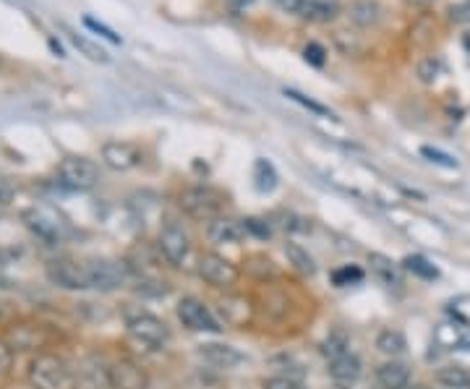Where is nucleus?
<instances>
[{
  "label": "nucleus",
  "mask_w": 470,
  "mask_h": 389,
  "mask_svg": "<svg viewBox=\"0 0 470 389\" xmlns=\"http://www.w3.org/2000/svg\"><path fill=\"white\" fill-rule=\"evenodd\" d=\"M29 382L35 389H77V371L55 353H39L29 363Z\"/></svg>",
  "instance_id": "nucleus-1"
},
{
  "label": "nucleus",
  "mask_w": 470,
  "mask_h": 389,
  "mask_svg": "<svg viewBox=\"0 0 470 389\" xmlns=\"http://www.w3.org/2000/svg\"><path fill=\"white\" fill-rule=\"evenodd\" d=\"M126 335L128 340L144 353H159L170 343V329L167 324L155 313L139 312L126 319Z\"/></svg>",
  "instance_id": "nucleus-2"
},
{
  "label": "nucleus",
  "mask_w": 470,
  "mask_h": 389,
  "mask_svg": "<svg viewBox=\"0 0 470 389\" xmlns=\"http://www.w3.org/2000/svg\"><path fill=\"white\" fill-rule=\"evenodd\" d=\"M47 280L61 290H94V259H55L47 264Z\"/></svg>",
  "instance_id": "nucleus-3"
},
{
  "label": "nucleus",
  "mask_w": 470,
  "mask_h": 389,
  "mask_svg": "<svg viewBox=\"0 0 470 389\" xmlns=\"http://www.w3.org/2000/svg\"><path fill=\"white\" fill-rule=\"evenodd\" d=\"M24 225L45 243H61L69 238V223L50 207H32L24 212Z\"/></svg>",
  "instance_id": "nucleus-4"
},
{
  "label": "nucleus",
  "mask_w": 470,
  "mask_h": 389,
  "mask_svg": "<svg viewBox=\"0 0 470 389\" xmlns=\"http://www.w3.org/2000/svg\"><path fill=\"white\" fill-rule=\"evenodd\" d=\"M100 181V167L86 157H66L58 165V183L69 191H89Z\"/></svg>",
  "instance_id": "nucleus-5"
},
{
  "label": "nucleus",
  "mask_w": 470,
  "mask_h": 389,
  "mask_svg": "<svg viewBox=\"0 0 470 389\" xmlns=\"http://www.w3.org/2000/svg\"><path fill=\"white\" fill-rule=\"evenodd\" d=\"M191 238L178 223H167L157 235V251L170 267H183L191 259Z\"/></svg>",
  "instance_id": "nucleus-6"
},
{
  "label": "nucleus",
  "mask_w": 470,
  "mask_h": 389,
  "mask_svg": "<svg viewBox=\"0 0 470 389\" xmlns=\"http://www.w3.org/2000/svg\"><path fill=\"white\" fill-rule=\"evenodd\" d=\"M223 194H217L215 189L209 186H196L189 189L181 196V209L194 217V220H204V223H212L217 217H223Z\"/></svg>",
  "instance_id": "nucleus-7"
},
{
  "label": "nucleus",
  "mask_w": 470,
  "mask_h": 389,
  "mask_svg": "<svg viewBox=\"0 0 470 389\" xmlns=\"http://www.w3.org/2000/svg\"><path fill=\"white\" fill-rule=\"evenodd\" d=\"M196 272L204 282H209L212 288H223V290H231L238 285L240 280V270L235 267L231 259L215 254V251H207L199 256V264H196Z\"/></svg>",
  "instance_id": "nucleus-8"
},
{
  "label": "nucleus",
  "mask_w": 470,
  "mask_h": 389,
  "mask_svg": "<svg viewBox=\"0 0 470 389\" xmlns=\"http://www.w3.org/2000/svg\"><path fill=\"white\" fill-rule=\"evenodd\" d=\"M175 313H178L181 324H183V327H189L191 332H209V335H220V332H223L220 319L209 312V306H207L201 298H196V296H186V298H181V301H178V309H175Z\"/></svg>",
  "instance_id": "nucleus-9"
},
{
  "label": "nucleus",
  "mask_w": 470,
  "mask_h": 389,
  "mask_svg": "<svg viewBox=\"0 0 470 389\" xmlns=\"http://www.w3.org/2000/svg\"><path fill=\"white\" fill-rule=\"evenodd\" d=\"M199 361L204 366H209L212 371H231L238 369L240 363H246V355L233 348V345H223V343H207V345H199Z\"/></svg>",
  "instance_id": "nucleus-10"
},
{
  "label": "nucleus",
  "mask_w": 470,
  "mask_h": 389,
  "mask_svg": "<svg viewBox=\"0 0 470 389\" xmlns=\"http://www.w3.org/2000/svg\"><path fill=\"white\" fill-rule=\"evenodd\" d=\"M147 382L150 379L136 361L120 358L116 363H110V387L113 389H147Z\"/></svg>",
  "instance_id": "nucleus-11"
},
{
  "label": "nucleus",
  "mask_w": 470,
  "mask_h": 389,
  "mask_svg": "<svg viewBox=\"0 0 470 389\" xmlns=\"http://www.w3.org/2000/svg\"><path fill=\"white\" fill-rule=\"evenodd\" d=\"M434 345L442 351H470V327L458 319L439 324L434 332Z\"/></svg>",
  "instance_id": "nucleus-12"
},
{
  "label": "nucleus",
  "mask_w": 470,
  "mask_h": 389,
  "mask_svg": "<svg viewBox=\"0 0 470 389\" xmlns=\"http://www.w3.org/2000/svg\"><path fill=\"white\" fill-rule=\"evenodd\" d=\"M329 377L340 389L355 387L363 379V361L355 353H345L337 361H329Z\"/></svg>",
  "instance_id": "nucleus-13"
},
{
  "label": "nucleus",
  "mask_w": 470,
  "mask_h": 389,
  "mask_svg": "<svg viewBox=\"0 0 470 389\" xmlns=\"http://www.w3.org/2000/svg\"><path fill=\"white\" fill-rule=\"evenodd\" d=\"M78 389H113L110 387V366L100 358L81 361L77 371Z\"/></svg>",
  "instance_id": "nucleus-14"
},
{
  "label": "nucleus",
  "mask_w": 470,
  "mask_h": 389,
  "mask_svg": "<svg viewBox=\"0 0 470 389\" xmlns=\"http://www.w3.org/2000/svg\"><path fill=\"white\" fill-rule=\"evenodd\" d=\"M207 235H209V240L212 243H217V246H238L248 231H246V223L243 220H235V217H217V220H212L209 223V228H207Z\"/></svg>",
  "instance_id": "nucleus-15"
},
{
  "label": "nucleus",
  "mask_w": 470,
  "mask_h": 389,
  "mask_svg": "<svg viewBox=\"0 0 470 389\" xmlns=\"http://www.w3.org/2000/svg\"><path fill=\"white\" fill-rule=\"evenodd\" d=\"M102 162L113 170H131L142 162V152L128 142H108L102 147Z\"/></svg>",
  "instance_id": "nucleus-16"
},
{
  "label": "nucleus",
  "mask_w": 470,
  "mask_h": 389,
  "mask_svg": "<svg viewBox=\"0 0 470 389\" xmlns=\"http://www.w3.org/2000/svg\"><path fill=\"white\" fill-rule=\"evenodd\" d=\"M377 385L382 389H408L410 387V369L390 358L387 363L377 369Z\"/></svg>",
  "instance_id": "nucleus-17"
},
{
  "label": "nucleus",
  "mask_w": 470,
  "mask_h": 389,
  "mask_svg": "<svg viewBox=\"0 0 470 389\" xmlns=\"http://www.w3.org/2000/svg\"><path fill=\"white\" fill-rule=\"evenodd\" d=\"M348 19L361 29H371L382 21V5L377 0H352L348 5Z\"/></svg>",
  "instance_id": "nucleus-18"
},
{
  "label": "nucleus",
  "mask_w": 470,
  "mask_h": 389,
  "mask_svg": "<svg viewBox=\"0 0 470 389\" xmlns=\"http://www.w3.org/2000/svg\"><path fill=\"white\" fill-rule=\"evenodd\" d=\"M220 312L225 316V321L228 324H248L251 321V301L248 298H243V296H228V298H223V304H220Z\"/></svg>",
  "instance_id": "nucleus-19"
},
{
  "label": "nucleus",
  "mask_w": 470,
  "mask_h": 389,
  "mask_svg": "<svg viewBox=\"0 0 470 389\" xmlns=\"http://www.w3.org/2000/svg\"><path fill=\"white\" fill-rule=\"evenodd\" d=\"M63 32H66L69 42H71V45L78 50V55H84V58H89V61H94V63H108V61H110V55H108V53H105L97 42H92L89 37L78 35L77 29L63 27Z\"/></svg>",
  "instance_id": "nucleus-20"
},
{
  "label": "nucleus",
  "mask_w": 470,
  "mask_h": 389,
  "mask_svg": "<svg viewBox=\"0 0 470 389\" xmlns=\"http://www.w3.org/2000/svg\"><path fill=\"white\" fill-rule=\"evenodd\" d=\"M345 353H351V335L343 327H335L324 340H321V355L327 361H337Z\"/></svg>",
  "instance_id": "nucleus-21"
},
{
  "label": "nucleus",
  "mask_w": 470,
  "mask_h": 389,
  "mask_svg": "<svg viewBox=\"0 0 470 389\" xmlns=\"http://www.w3.org/2000/svg\"><path fill=\"white\" fill-rule=\"evenodd\" d=\"M434 379L447 389H470V371L463 366H442L436 369Z\"/></svg>",
  "instance_id": "nucleus-22"
},
{
  "label": "nucleus",
  "mask_w": 470,
  "mask_h": 389,
  "mask_svg": "<svg viewBox=\"0 0 470 389\" xmlns=\"http://www.w3.org/2000/svg\"><path fill=\"white\" fill-rule=\"evenodd\" d=\"M377 348H379V353L390 355V358H397V355L408 351V340H405V335L400 329H382L377 335Z\"/></svg>",
  "instance_id": "nucleus-23"
},
{
  "label": "nucleus",
  "mask_w": 470,
  "mask_h": 389,
  "mask_svg": "<svg viewBox=\"0 0 470 389\" xmlns=\"http://www.w3.org/2000/svg\"><path fill=\"white\" fill-rule=\"evenodd\" d=\"M369 264H371V272L377 274L385 285H400V267L392 259L382 256V254H371Z\"/></svg>",
  "instance_id": "nucleus-24"
},
{
  "label": "nucleus",
  "mask_w": 470,
  "mask_h": 389,
  "mask_svg": "<svg viewBox=\"0 0 470 389\" xmlns=\"http://www.w3.org/2000/svg\"><path fill=\"white\" fill-rule=\"evenodd\" d=\"M335 13H337V5H335V3H327V0H306L298 16L306 19V21H332Z\"/></svg>",
  "instance_id": "nucleus-25"
},
{
  "label": "nucleus",
  "mask_w": 470,
  "mask_h": 389,
  "mask_svg": "<svg viewBox=\"0 0 470 389\" xmlns=\"http://www.w3.org/2000/svg\"><path fill=\"white\" fill-rule=\"evenodd\" d=\"M285 254H288V259H290V264L298 270L301 274H316V262H313V256L304 248V246H298V243H288L285 246Z\"/></svg>",
  "instance_id": "nucleus-26"
},
{
  "label": "nucleus",
  "mask_w": 470,
  "mask_h": 389,
  "mask_svg": "<svg viewBox=\"0 0 470 389\" xmlns=\"http://www.w3.org/2000/svg\"><path fill=\"white\" fill-rule=\"evenodd\" d=\"M254 183L262 194H270L277 189V173L267 159H256L254 165Z\"/></svg>",
  "instance_id": "nucleus-27"
},
{
  "label": "nucleus",
  "mask_w": 470,
  "mask_h": 389,
  "mask_svg": "<svg viewBox=\"0 0 470 389\" xmlns=\"http://www.w3.org/2000/svg\"><path fill=\"white\" fill-rule=\"evenodd\" d=\"M402 270L410 274H416V277H421V280H436L439 277V270L431 264L426 256H405L402 259Z\"/></svg>",
  "instance_id": "nucleus-28"
},
{
  "label": "nucleus",
  "mask_w": 470,
  "mask_h": 389,
  "mask_svg": "<svg viewBox=\"0 0 470 389\" xmlns=\"http://www.w3.org/2000/svg\"><path fill=\"white\" fill-rule=\"evenodd\" d=\"M363 270L361 267H355V264H345V267H340V270H335L332 272V282L337 285V288H348V285H361L363 282Z\"/></svg>",
  "instance_id": "nucleus-29"
},
{
  "label": "nucleus",
  "mask_w": 470,
  "mask_h": 389,
  "mask_svg": "<svg viewBox=\"0 0 470 389\" xmlns=\"http://www.w3.org/2000/svg\"><path fill=\"white\" fill-rule=\"evenodd\" d=\"M285 97H290L293 102L304 105L306 110H312V113H316V116L332 118V110H329V108H324L321 102H316V100H312V97H306V94H301V92H296V89H285Z\"/></svg>",
  "instance_id": "nucleus-30"
},
{
  "label": "nucleus",
  "mask_w": 470,
  "mask_h": 389,
  "mask_svg": "<svg viewBox=\"0 0 470 389\" xmlns=\"http://www.w3.org/2000/svg\"><path fill=\"white\" fill-rule=\"evenodd\" d=\"M439 71H442V66H439L436 58H424V61L418 63V69H416V74H418V78H421L424 84H434L436 77H439Z\"/></svg>",
  "instance_id": "nucleus-31"
},
{
  "label": "nucleus",
  "mask_w": 470,
  "mask_h": 389,
  "mask_svg": "<svg viewBox=\"0 0 470 389\" xmlns=\"http://www.w3.org/2000/svg\"><path fill=\"white\" fill-rule=\"evenodd\" d=\"M189 389H223V385L212 371H199L189 379Z\"/></svg>",
  "instance_id": "nucleus-32"
},
{
  "label": "nucleus",
  "mask_w": 470,
  "mask_h": 389,
  "mask_svg": "<svg viewBox=\"0 0 470 389\" xmlns=\"http://www.w3.org/2000/svg\"><path fill=\"white\" fill-rule=\"evenodd\" d=\"M450 312H452V319L463 321L470 327V296H460L450 304Z\"/></svg>",
  "instance_id": "nucleus-33"
},
{
  "label": "nucleus",
  "mask_w": 470,
  "mask_h": 389,
  "mask_svg": "<svg viewBox=\"0 0 470 389\" xmlns=\"http://www.w3.org/2000/svg\"><path fill=\"white\" fill-rule=\"evenodd\" d=\"M243 223H246L248 235H256V238H262V240H267V238L272 235V228H270L264 220H259V217H248V220H243Z\"/></svg>",
  "instance_id": "nucleus-34"
},
{
  "label": "nucleus",
  "mask_w": 470,
  "mask_h": 389,
  "mask_svg": "<svg viewBox=\"0 0 470 389\" xmlns=\"http://www.w3.org/2000/svg\"><path fill=\"white\" fill-rule=\"evenodd\" d=\"M421 155L424 157H429L431 162H436V165H442V167H458V159L455 157H450V155H444V152H439V150H431V147H424L421 150Z\"/></svg>",
  "instance_id": "nucleus-35"
},
{
  "label": "nucleus",
  "mask_w": 470,
  "mask_h": 389,
  "mask_svg": "<svg viewBox=\"0 0 470 389\" xmlns=\"http://www.w3.org/2000/svg\"><path fill=\"white\" fill-rule=\"evenodd\" d=\"M264 389H306L298 379H290V377H272L264 382Z\"/></svg>",
  "instance_id": "nucleus-36"
},
{
  "label": "nucleus",
  "mask_w": 470,
  "mask_h": 389,
  "mask_svg": "<svg viewBox=\"0 0 470 389\" xmlns=\"http://www.w3.org/2000/svg\"><path fill=\"white\" fill-rule=\"evenodd\" d=\"M84 24H86V27H89L92 32H97V35H102L105 39H110V42H116V45H120V37H118L113 29H108L105 24H97V21H94V19H89V16L84 19Z\"/></svg>",
  "instance_id": "nucleus-37"
},
{
  "label": "nucleus",
  "mask_w": 470,
  "mask_h": 389,
  "mask_svg": "<svg viewBox=\"0 0 470 389\" xmlns=\"http://www.w3.org/2000/svg\"><path fill=\"white\" fill-rule=\"evenodd\" d=\"M11 366H13V351L8 343L0 340V377H5L11 371Z\"/></svg>",
  "instance_id": "nucleus-38"
},
{
  "label": "nucleus",
  "mask_w": 470,
  "mask_h": 389,
  "mask_svg": "<svg viewBox=\"0 0 470 389\" xmlns=\"http://www.w3.org/2000/svg\"><path fill=\"white\" fill-rule=\"evenodd\" d=\"M11 201H13V183L5 175H0V207H8Z\"/></svg>",
  "instance_id": "nucleus-39"
},
{
  "label": "nucleus",
  "mask_w": 470,
  "mask_h": 389,
  "mask_svg": "<svg viewBox=\"0 0 470 389\" xmlns=\"http://www.w3.org/2000/svg\"><path fill=\"white\" fill-rule=\"evenodd\" d=\"M452 21H460V24H470V0L460 3L458 8H452Z\"/></svg>",
  "instance_id": "nucleus-40"
},
{
  "label": "nucleus",
  "mask_w": 470,
  "mask_h": 389,
  "mask_svg": "<svg viewBox=\"0 0 470 389\" xmlns=\"http://www.w3.org/2000/svg\"><path fill=\"white\" fill-rule=\"evenodd\" d=\"M306 61L313 63V66H321V63H324V50H321L319 45H309V47H306Z\"/></svg>",
  "instance_id": "nucleus-41"
},
{
  "label": "nucleus",
  "mask_w": 470,
  "mask_h": 389,
  "mask_svg": "<svg viewBox=\"0 0 470 389\" xmlns=\"http://www.w3.org/2000/svg\"><path fill=\"white\" fill-rule=\"evenodd\" d=\"M280 8H285V11H290V13H301V8H304V3L306 0H274Z\"/></svg>",
  "instance_id": "nucleus-42"
},
{
  "label": "nucleus",
  "mask_w": 470,
  "mask_h": 389,
  "mask_svg": "<svg viewBox=\"0 0 470 389\" xmlns=\"http://www.w3.org/2000/svg\"><path fill=\"white\" fill-rule=\"evenodd\" d=\"M408 5H413V8H426V5H431L434 0H405Z\"/></svg>",
  "instance_id": "nucleus-43"
},
{
  "label": "nucleus",
  "mask_w": 470,
  "mask_h": 389,
  "mask_svg": "<svg viewBox=\"0 0 470 389\" xmlns=\"http://www.w3.org/2000/svg\"><path fill=\"white\" fill-rule=\"evenodd\" d=\"M8 264V254L5 251H0V272H3V267Z\"/></svg>",
  "instance_id": "nucleus-44"
},
{
  "label": "nucleus",
  "mask_w": 470,
  "mask_h": 389,
  "mask_svg": "<svg viewBox=\"0 0 470 389\" xmlns=\"http://www.w3.org/2000/svg\"><path fill=\"white\" fill-rule=\"evenodd\" d=\"M408 389H431V387H426V385H410Z\"/></svg>",
  "instance_id": "nucleus-45"
}]
</instances>
